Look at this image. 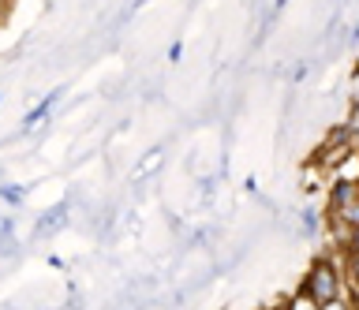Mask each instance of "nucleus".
I'll use <instances>...</instances> for the list:
<instances>
[{
    "mask_svg": "<svg viewBox=\"0 0 359 310\" xmlns=\"http://www.w3.org/2000/svg\"><path fill=\"white\" fill-rule=\"evenodd\" d=\"M355 295H359V292H355ZM352 310H359V299H355V307H352Z\"/></svg>",
    "mask_w": 359,
    "mask_h": 310,
    "instance_id": "9b49d317",
    "label": "nucleus"
},
{
    "mask_svg": "<svg viewBox=\"0 0 359 310\" xmlns=\"http://www.w3.org/2000/svg\"><path fill=\"white\" fill-rule=\"evenodd\" d=\"M333 217H341V220H344L348 228H352V225H359V195H355V198H352V202H348L344 209H337Z\"/></svg>",
    "mask_w": 359,
    "mask_h": 310,
    "instance_id": "423d86ee",
    "label": "nucleus"
},
{
    "mask_svg": "<svg viewBox=\"0 0 359 310\" xmlns=\"http://www.w3.org/2000/svg\"><path fill=\"white\" fill-rule=\"evenodd\" d=\"M161 157H165V150H161V146H154V150L139 161V164H135V180H146V176H150V172L157 169V164H161Z\"/></svg>",
    "mask_w": 359,
    "mask_h": 310,
    "instance_id": "20e7f679",
    "label": "nucleus"
},
{
    "mask_svg": "<svg viewBox=\"0 0 359 310\" xmlns=\"http://www.w3.org/2000/svg\"><path fill=\"white\" fill-rule=\"evenodd\" d=\"M8 12H11V0H0V23L8 19Z\"/></svg>",
    "mask_w": 359,
    "mask_h": 310,
    "instance_id": "9d476101",
    "label": "nucleus"
},
{
    "mask_svg": "<svg viewBox=\"0 0 359 310\" xmlns=\"http://www.w3.org/2000/svg\"><path fill=\"white\" fill-rule=\"evenodd\" d=\"M318 307H322V303H314V299H311V295L299 288V292L288 299V307H285V310H318Z\"/></svg>",
    "mask_w": 359,
    "mask_h": 310,
    "instance_id": "39448f33",
    "label": "nucleus"
},
{
    "mask_svg": "<svg viewBox=\"0 0 359 310\" xmlns=\"http://www.w3.org/2000/svg\"><path fill=\"white\" fill-rule=\"evenodd\" d=\"M348 281H352V288L359 292V251L348 254Z\"/></svg>",
    "mask_w": 359,
    "mask_h": 310,
    "instance_id": "0eeeda50",
    "label": "nucleus"
},
{
    "mask_svg": "<svg viewBox=\"0 0 359 310\" xmlns=\"http://www.w3.org/2000/svg\"><path fill=\"white\" fill-rule=\"evenodd\" d=\"M64 90H67V86H56V90H53V94H45V97H41V101H38V105H34V108H30V113H27V116H22V124H19V135H30V131H38V127L45 124V120H49V116H53V108H56V105H60V97H64Z\"/></svg>",
    "mask_w": 359,
    "mask_h": 310,
    "instance_id": "f03ea898",
    "label": "nucleus"
},
{
    "mask_svg": "<svg viewBox=\"0 0 359 310\" xmlns=\"http://www.w3.org/2000/svg\"><path fill=\"white\" fill-rule=\"evenodd\" d=\"M303 292H307L314 303H330V299H341V269L333 262L318 258L311 265L307 281H303Z\"/></svg>",
    "mask_w": 359,
    "mask_h": 310,
    "instance_id": "f257e3e1",
    "label": "nucleus"
},
{
    "mask_svg": "<svg viewBox=\"0 0 359 310\" xmlns=\"http://www.w3.org/2000/svg\"><path fill=\"white\" fill-rule=\"evenodd\" d=\"M67 217H72V202H56L53 209H45V213L38 217V225H34V239H45V236H56Z\"/></svg>",
    "mask_w": 359,
    "mask_h": 310,
    "instance_id": "7ed1b4c3",
    "label": "nucleus"
},
{
    "mask_svg": "<svg viewBox=\"0 0 359 310\" xmlns=\"http://www.w3.org/2000/svg\"><path fill=\"white\" fill-rule=\"evenodd\" d=\"M318 310H352V303H348V299H330V303H322Z\"/></svg>",
    "mask_w": 359,
    "mask_h": 310,
    "instance_id": "6e6552de",
    "label": "nucleus"
},
{
    "mask_svg": "<svg viewBox=\"0 0 359 310\" xmlns=\"http://www.w3.org/2000/svg\"><path fill=\"white\" fill-rule=\"evenodd\" d=\"M348 247H352V251H359V225H352V228H348Z\"/></svg>",
    "mask_w": 359,
    "mask_h": 310,
    "instance_id": "1a4fd4ad",
    "label": "nucleus"
}]
</instances>
